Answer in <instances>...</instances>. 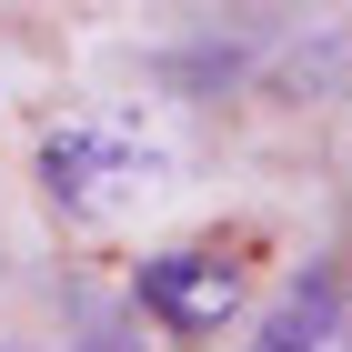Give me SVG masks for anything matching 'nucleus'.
Here are the masks:
<instances>
[{"instance_id":"f257e3e1","label":"nucleus","mask_w":352,"mask_h":352,"mask_svg":"<svg viewBox=\"0 0 352 352\" xmlns=\"http://www.w3.org/2000/svg\"><path fill=\"white\" fill-rule=\"evenodd\" d=\"M41 191L71 221H121L171 191V141H151L141 121H60L41 131Z\"/></svg>"},{"instance_id":"f03ea898","label":"nucleus","mask_w":352,"mask_h":352,"mask_svg":"<svg viewBox=\"0 0 352 352\" xmlns=\"http://www.w3.org/2000/svg\"><path fill=\"white\" fill-rule=\"evenodd\" d=\"M131 302L162 332H182V342H212L242 312V262H221V252H151L131 272Z\"/></svg>"},{"instance_id":"7ed1b4c3","label":"nucleus","mask_w":352,"mask_h":352,"mask_svg":"<svg viewBox=\"0 0 352 352\" xmlns=\"http://www.w3.org/2000/svg\"><path fill=\"white\" fill-rule=\"evenodd\" d=\"M252 352H352V302H342V272L312 262L282 282V302L262 312V332H252Z\"/></svg>"},{"instance_id":"20e7f679","label":"nucleus","mask_w":352,"mask_h":352,"mask_svg":"<svg viewBox=\"0 0 352 352\" xmlns=\"http://www.w3.org/2000/svg\"><path fill=\"white\" fill-rule=\"evenodd\" d=\"M272 81H282V91H302V101H352V30H332V41L292 51Z\"/></svg>"},{"instance_id":"39448f33","label":"nucleus","mask_w":352,"mask_h":352,"mask_svg":"<svg viewBox=\"0 0 352 352\" xmlns=\"http://www.w3.org/2000/svg\"><path fill=\"white\" fill-rule=\"evenodd\" d=\"M71 322H81V352H121V322H111L91 292H71Z\"/></svg>"}]
</instances>
